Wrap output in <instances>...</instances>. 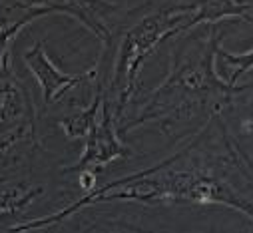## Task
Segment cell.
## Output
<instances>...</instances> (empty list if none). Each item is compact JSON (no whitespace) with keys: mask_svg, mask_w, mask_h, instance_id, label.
<instances>
[{"mask_svg":"<svg viewBox=\"0 0 253 233\" xmlns=\"http://www.w3.org/2000/svg\"><path fill=\"white\" fill-rule=\"evenodd\" d=\"M104 98H106V84H104V80H100L96 84V92H94V98H92L90 106L78 110L76 114H72V116H68V118L58 122L60 130L66 134L68 140H86V136L92 132V128L100 120Z\"/></svg>","mask_w":253,"mask_h":233,"instance_id":"8","label":"cell"},{"mask_svg":"<svg viewBox=\"0 0 253 233\" xmlns=\"http://www.w3.org/2000/svg\"><path fill=\"white\" fill-rule=\"evenodd\" d=\"M80 173V186L86 194H92L96 190V171H90V169H84V171H78Z\"/></svg>","mask_w":253,"mask_h":233,"instance_id":"11","label":"cell"},{"mask_svg":"<svg viewBox=\"0 0 253 233\" xmlns=\"http://www.w3.org/2000/svg\"><path fill=\"white\" fill-rule=\"evenodd\" d=\"M22 60L28 68V72L36 78L40 92H42V100L46 106L58 102L66 92L78 88L84 82H90L94 78H98L100 74V66L96 64L94 68L82 72V74H70V72H62L48 56L44 42H34L30 48H26L22 52Z\"/></svg>","mask_w":253,"mask_h":233,"instance_id":"5","label":"cell"},{"mask_svg":"<svg viewBox=\"0 0 253 233\" xmlns=\"http://www.w3.org/2000/svg\"><path fill=\"white\" fill-rule=\"evenodd\" d=\"M194 0L158 8L126 30L116 46L110 76L104 80L106 98L112 104L118 122L124 120L128 104L140 94L142 62L160 42L171 36H183L192 30Z\"/></svg>","mask_w":253,"mask_h":233,"instance_id":"3","label":"cell"},{"mask_svg":"<svg viewBox=\"0 0 253 233\" xmlns=\"http://www.w3.org/2000/svg\"><path fill=\"white\" fill-rule=\"evenodd\" d=\"M223 36L221 24H206L204 30L179 38L171 48L168 76L144 94L140 110L120 124V134L154 124L168 138L189 136L194 126L200 130L213 116L223 114L237 96L251 92L253 84H231L215 70Z\"/></svg>","mask_w":253,"mask_h":233,"instance_id":"2","label":"cell"},{"mask_svg":"<svg viewBox=\"0 0 253 233\" xmlns=\"http://www.w3.org/2000/svg\"><path fill=\"white\" fill-rule=\"evenodd\" d=\"M245 22H249V24L253 26V16L249 14V16L245 18ZM217 58H219V60H221L225 66H231V68H233V70H231V76H229V82H231V84H237V80H239L241 74L253 70V50L243 52V54H233V52H227V50H223V48L219 46V48H217Z\"/></svg>","mask_w":253,"mask_h":233,"instance_id":"10","label":"cell"},{"mask_svg":"<svg viewBox=\"0 0 253 233\" xmlns=\"http://www.w3.org/2000/svg\"><path fill=\"white\" fill-rule=\"evenodd\" d=\"M247 104H249V118L241 124V132L243 134H253V96L247 100Z\"/></svg>","mask_w":253,"mask_h":233,"instance_id":"13","label":"cell"},{"mask_svg":"<svg viewBox=\"0 0 253 233\" xmlns=\"http://www.w3.org/2000/svg\"><path fill=\"white\" fill-rule=\"evenodd\" d=\"M104 233H154V231H146V229L130 227V225H110Z\"/></svg>","mask_w":253,"mask_h":233,"instance_id":"12","label":"cell"},{"mask_svg":"<svg viewBox=\"0 0 253 233\" xmlns=\"http://www.w3.org/2000/svg\"><path fill=\"white\" fill-rule=\"evenodd\" d=\"M18 8H46L50 14L62 12L80 20L92 34H96L104 52L108 50L114 36V30L106 22V12L118 10V6L110 0H18Z\"/></svg>","mask_w":253,"mask_h":233,"instance_id":"7","label":"cell"},{"mask_svg":"<svg viewBox=\"0 0 253 233\" xmlns=\"http://www.w3.org/2000/svg\"><path fill=\"white\" fill-rule=\"evenodd\" d=\"M48 14L50 12L46 8H26L22 18H18V20H14L10 24H4L2 28H0V72L4 70V66L8 62H12L10 50H12V44L16 42V38L20 36V32L28 24H32V22H36V20L48 16Z\"/></svg>","mask_w":253,"mask_h":233,"instance_id":"9","label":"cell"},{"mask_svg":"<svg viewBox=\"0 0 253 233\" xmlns=\"http://www.w3.org/2000/svg\"><path fill=\"white\" fill-rule=\"evenodd\" d=\"M20 130L36 134V110L28 88L8 62L0 72V138Z\"/></svg>","mask_w":253,"mask_h":233,"instance_id":"6","label":"cell"},{"mask_svg":"<svg viewBox=\"0 0 253 233\" xmlns=\"http://www.w3.org/2000/svg\"><path fill=\"white\" fill-rule=\"evenodd\" d=\"M249 233H253V227H251V231H249Z\"/></svg>","mask_w":253,"mask_h":233,"instance_id":"15","label":"cell"},{"mask_svg":"<svg viewBox=\"0 0 253 233\" xmlns=\"http://www.w3.org/2000/svg\"><path fill=\"white\" fill-rule=\"evenodd\" d=\"M146 2H152V0H146Z\"/></svg>","mask_w":253,"mask_h":233,"instance_id":"16","label":"cell"},{"mask_svg":"<svg viewBox=\"0 0 253 233\" xmlns=\"http://www.w3.org/2000/svg\"><path fill=\"white\" fill-rule=\"evenodd\" d=\"M108 201L144 205H225L253 221V159L231 136L223 114L208 120L189 142L164 161L128 173L58 213L14 227L24 233L64 221L76 211Z\"/></svg>","mask_w":253,"mask_h":233,"instance_id":"1","label":"cell"},{"mask_svg":"<svg viewBox=\"0 0 253 233\" xmlns=\"http://www.w3.org/2000/svg\"><path fill=\"white\" fill-rule=\"evenodd\" d=\"M132 148L122 140L120 134V122L116 118V114L112 110V104L108 102V98H104V106H102V114H100V120L96 122V126L92 128V132L86 136V146H84V154L82 157L66 167L64 171H100L104 169L108 163L118 161L122 157H128L132 155Z\"/></svg>","mask_w":253,"mask_h":233,"instance_id":"4","label":"cell"},{"mask_svg":"<svg viewBox=\"0 0 253 233\" xmlns=\"http://www.w3.org/2000/svg\"><path fill=\"white\" fill-rule=\"evenodd\" d=\"M2 26H4V24H2V18H0V28H2Z\"/></svg>","mask_w":253,"mask_h":233,"instance_id":"14","label":"cell"}]
</instances>
